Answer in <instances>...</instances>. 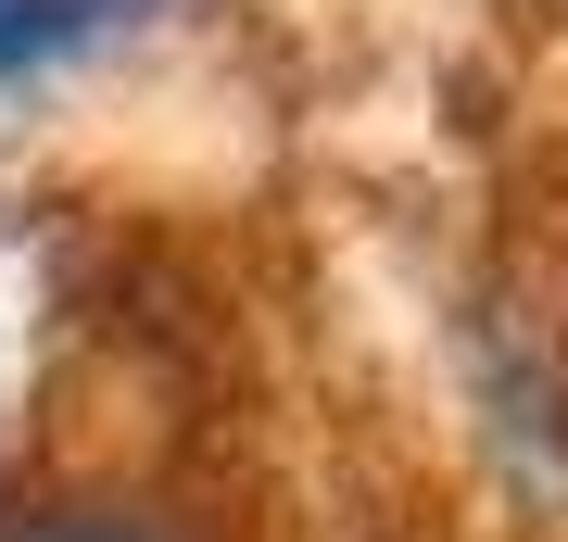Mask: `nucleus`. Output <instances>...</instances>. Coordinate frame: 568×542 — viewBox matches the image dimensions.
I'll list each match as a JSON object with an SVG mask.
<instances>
[{"instance_id":"f257e3e1","label":"nucleus","mask_w":568,"mask_h":542,"mask_svg":"<svg viewBox=\"0 0 568 542\" xmlns=\"http://www.w3.org/2000/svg\"><path fill=\"white\" fill-rule=\"evenodd\" d=\"M126 0H0V63H39L63 39H89V25H114Z\"/></svg>"},{"instance_id":"f03ea898","label":"nucleus","mask_w":568,"mask_h":542,"mask_svg":"<svg viewBox=\"0 0 568 542\" xmlns=\"http://www.w3.org/2000/svg\"><path fill=\"white\" fill-rule=\"evenodd\" d=\"M39 542H114V530H39Z\"/></svg>"}]
</instances>
